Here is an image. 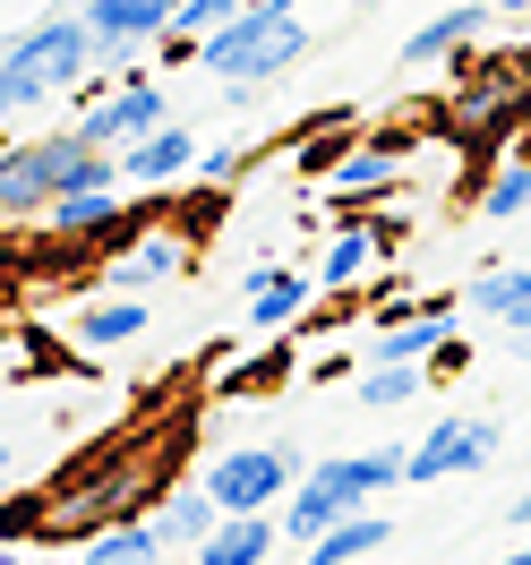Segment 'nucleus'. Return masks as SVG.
Returning a JSON list of instances; mask_svg holds the SVG:
<instances>
[{
    "label": "nucleus",
    "mask_w": 531,
    "mask_h": 565,
    "mask_svg": "<svg viewBox=\"0 0 531 565\" xmlns=\"http://www.w3.org/2000/svg\"><path fill=\"white\" fill-rule=\"evenodd\" d=\"M300 52H309V18H300V0H248L241 18H223L214 35H198V70L223 77L232 95H248V86L284 77Z\"/></svg>",
    "instance_id": "nucleus-1"
},
{
    "label": "nucleus",
    "mask_w": 531,
    "mask_h": 565,
    "mask_svg": "<svg viewBox=\"0 0 531 565\" xmlns=\"http://www.w3.org/2000/svg\"><path fill=\"white\" fill-rule=\"evenodd\" d=\"M300 480V455L291 446H232V455L206 462V489L223 514H275Z\"/></svg>",
    "instance_id": "nucleus-2"
},
{
    "label": "nucleus",
    "mask_w": 531,
    "mask_h": 565,
    "mask_svg": "<svg viewBox=\"0 0 531 565\" xmlns=\"http://www.w3.org/2000/svg\"><path fill=\"white\" fill-rule=\"evenodd\" d=\"M9 61L26 70V86H35V95L86 86V77H95V26H86V9H77V18H35L26 35L9 43Z\"/></svg>",
    "instance_id": "nucleus-3"
},
{
    "label": "nucleus",
    "mask_w": 531,
    "mask_h": 565,
    "mask_svg": "<svg viewBox=\"0 0 531 565\" xmlns=\"http://www.w3.org/2000/svg\"><path fill=\"white\" fill-rule=\"evenodd\" d=\"M180 18V0H86V26H95V70H129L138 43H163Z\"/></svg>",
    "instance_id": "nucleus-4"
},
{
    "label": "nucleus",
    "mask_w": 531,
    "mask_h": 565,
    "mask_svg": "<svg viewBox=\"0 0 531 565\" xmlns=\"http://www.w3.org/2000/svg\"><path fill=\"white\" fill-rule=\"evenodd\" d=\"M155 120H172V95H163L155 77H120L111 95H95V104L77 111V129H86L95 146H111V154H120L129 138H146Z\"/></svg>",
    "instance_id": "nucleus-5"
},
{
    "label": "nucleus",
    "mask_w": 531,
    "mask_h": 565,
    "mask_svg": "<svg viewBox=\"0 0 531 565\" xmlns=\"http://www.w3.org/2000/svg\"><path fill=\"white\" fill-rule=\"evenodd\" d=\"M43 232L70 241V248H95V241L120 248L138 232V214L120 206V180H111V189H70V198H52V206H43Z\"/></svg>",
    "instance_id": "nucleus-6"
},
{
    "label": "nucleus",
    "mask_w": 531,
    "mask_h": 565,
    "mask_svg": "<svg viewBox=\"0 0 531 565\" xmlns=\"http://www.w3.org/2000/svg\"><path fill=\"white\" fill-rule=\"evenodd\" d=\"M489 462H497V420L455 412L412 446V480H455V471H489Z\"/></svg>",
    "instance_id": "nucleus-7"
},
{
    "label": "nucleus",
    "mask_w": 531,
    "mask_h": 565,
    "mask_svg": "<svg viewBox=\"0 0 531 565\" xmlns=\"http://www.w3.org/2000/svg\"><path fill=\"white\" fill-rule=\"evenodd\" d=\"M189 172H198V138H189L180 120H155L146 138L120 146V180H129V189H180Z\"/></svg>",
    "instance_id": "nucleus-8"
},
{
    "label": "nucleus",
    "mask_w": 531,
    "mask_h": 565,
    "mask_svg": "<svg viewBox=\"0 0 531 565\" xmlns=\"http://www.w3.org/2000/svg\"><path fill=\"white\" fill-rule=\"evenodd\" d=\"M172 275H189V232H129V248L104 266V291H146Z\"/></svg>",
    "instance_id": "nucleus-9"
},
{
    "label": "nucleus",
    "mask_w": 531,
    "mask_h": 565,
    "mask_svg": "<svg viewBox=\"0 0 531 565\" xmlns=\"http://www.w3.org/2000/svg\"><path fill=\"white\" fill-rule=\"evenodd\" d=\"M394 180H403V138H369V146H343V163L326 172V198L360 206V198H386Z\"/></svg>",
    "instance_id": "nucleus-10"
},
{
    "label": "nucleus",
    "mask_w": 531,
    "mask_h": 565,
    "mask_svg": "<svg viewBox=\"0 0 531 565\" xmlns=\"http://www.w3.org/2000/svg\"><path fill=\"white\" fill-rule=\"evenodd\" d=\"M489 0H463V9H446V18H428V26H412L403 35V70H437V61H455V52H471V43L489 35Z\"/></svg>",
    "instance_id": "nucleus-11"
},
{
    "label": "nucleus",
    "mask_w": 531,
    "mask_h": 565,
    "mask_svg": "<svg viewBox=\"0 0 531 565\" xmlns=\"http://www.w3.org/2000/svg\"><path fill=\"white\" fill-rule=\"evenodd\" d=\"M309 291H326V282H309L300 266H257V275H248V326H266V334L291 326L309 309Z\"/></svg>",
    "instance_id": "nucleus-12"
},
{
    "label": "nucleus",
    "mask_w": 531,
    "mask_h": 565,
    "mask_svg": "<svg viewBox=\"0 0 531 565\" xmlns=\"http://www.w3.org/2000/svg\"><path fill=\"white\" fill-rule=\"evenodd\" d=\"M275 540H284L275 514H223V523L198 540V557L206 565H257V557H275Z\"/></svg>",
    "instance_id": "nucleus-13"
},
{
    "label": "nucleus",
    "mask_w": 531,
    "mask_h": 565,
    "mask_svg": "<svg viewBox=\"0 0 531 565\" xmlns=\"http://www.w3.org/2000/svg\"><path fill=\"white\" fill-rule=\"evenodd\" d=\"M77 557H86V565H155V557H163V531H155V514H120V523L86 531Z\"/></svg>",
    "instance_id": "nucleus-14"
},
{
    "label": "nucleus",
    "mask_w": 531,
    "mask_h": 565,
    "mask_svg": "<svg viewBox=\"0 0 531 565\" xmlns=\"http://www.w3.org/2000/svg\"><path fill=\"white\" fill-rule=\"evenodd\" d=\"M378 223H369V214H352V223H334V232H326V257H318V282L326 291H343V282H360L369 275V266H378Z\"/></svg>",
    "instance_id": "nucleus-15"
},
{
    "label": "nucleus",
    "mask_w": 531,
    "mask_h": 565,
    "mask_svg": "<svg viewBox=\"0 0 531 565\" xmlns=\"http://www.w3.org/2000/svg\"><path fill=\"white\" fill-rule=\"evenodd\" d=\"M386 540H394V523H386V514H369V505H352L343 523H326L318 540H309V565H352V557H378Z\"/></svg>",
    "instance_id": "nucleus-16"
},
{
    "label": "nucleus",
    "mask_w": 531,
    "mask_h": 565,
    "mask_svg": "<svg viewBox=\"0 0 531 565\" xmlns=\"http://www.w3.org/2000/svg\"><path fill=\"white\" fill-rule=\"evenodd\" d=\"M463 309L497 318L506 334H514V326H531V266H489V275L463 291Z\"/></svg>",
    "instance_id": "nucleus-17"
},
{
    "label": "nucleus",
    "mask_w": 531,
    "mask_h": 565,
    "mask_svg": "<svg viewBox=\"0 0 531 565\" xmlns=\"http://www.w3.org/2000/svg\"><path fill=\"white\" fill-rule=\"evenodd\" d=\"M214 523H223L214 489H172V497H155V531H163V548H198Z\"/></svg>",
    "instance_id": "nucleus-18"
},
{
    "label": "nucleus",
    "mask_w": 531,
    "mask_h": 565,
    "mask_svg": "<svg viewBox=\"0 0 531 565\" xmlns=\"http://www.w3.org/2000/svg\"><path fill=\"white\" fill-rule=\"evenodd\" d=\"M138 334H146V300H129V291H120V300H86V309H77V343H86V352L138 343Z\"/></svg>",
    "instance_id": "nucleus-19"
},
{
    "label": "nucleus",
    "mask_w": 531,
    "mask_h": 565,
    "mask_svg": "<svg viewBox=\"0 0 531 565\" xmlns=\"http://www.w3.org/2000/svg\"><path fill=\"white\" fill-rule=\"evenodd\" d=\"M421 377H428V360H369V369L352 377V394L369 403V412H394V403L421 394Z\"/></svg>",
    "instance_id": "nucleus-20"
},
{
    "label": "nucleus",
    "mask_w": 531,
    "mask_h": 565,
    "mask_svg": "<svg viewBox=\"0 0 531 565\" xmlns=\"http://www.w3.org/2000/svg\"><path fill=\"white\" fill-rule=\"evenodd\" d=\"M531 206V163H506V172L480 189V223H514Z\"/></svg>",
    "instance_id": "nucleus-21"
},
{
    "label": "nucleus",
    "mask_w": 531,
    "mask_h": 565,
    "mask_svg": "<svg viewBox=\"0 0 531 565\" xmlns=\"http://www.w3.org/2000/svg\"><path fill=\"white\" fill-rule=\"evenodd\" d=\"M291 360H300V352H291V343H275V352L257 360V369H232V377H223V394H257V386H284V377H291Z\"/></svg>",
    "instance_id": "nucleus-22"
},
{
    "label": "nucleus",
    "mask_w": 531,
    "mask_h": 565,
    "mask_svg": "<svg viewBox=\"0 0 531 565\" xmlns=\"http://www.w3.org/2000/svg\"><path fill=\"white\" fill-rule=\"evenodd\" d=\"M248 0H180V18H172V35H214L223 18H241Z\"/></svg>",
    "instance_id": "nucleus-23"
},
{
    "label": "nucleus",
    "mask_w": 531,
    "mask_h": 565,
    "mask_svg": "<svg viewBox=\"0 0 531 565\" xmlns=\"http://www.w3.org/2000/svg\"><path fill=\"white\" fill-rule=\"evenodd\" d=\"M198 189H232V180H241V146H198Z\"/></svg>",
    "instance_id": "nucleus-24"
},
{
    "label": "nucleus",
    "mask_w": 531,
    "mask_h": 565,
    "mask_svg": "<svg viewBox=\"0 0 531 565\" xmlns=\"http://www.w3.org/2000/svg\"><path fill=\"white\" fill-rule=\"evenodd\" d=\"M26 104H43V95L26 86V70H18L9 52H0V120H9V111H26Z\"/></svg>",
    "instance_id": "nucleus-25"
},
{
    "label": "nucleus",
    "mask_w": 531,
    "mask_h": 565,
    "mask_svg": "<svg viewBox=\"0 0 531 565\" xmlns=\"http://www.w3.org/2000/svg\"><path fill=\"white\" fill-rule=\"evenodd\" d=\"M18 275H26V257H18V248H0V309H9V291H18Z\"/></svg>",
    "instance_id": "nucleus-26"
},
{
    "label": "nucleus",
    "mask_w": 531,
    "mask_h": 565,
    "mask_svg": "<svg viewBox=\"0 0 531 565\" xmlns=\"http://www.w3.org/2000/svg\"><path fill=\"white\" fill-rule=\"evenodd\" d=\"M506 514H514V531H531V489L514 497V505H506Z\"/></svg>",
    "instance_id": "nucleus-27"
},
{
    "label": "nucleus",
    "mask_w": 531,
    "mask_h": 565,
    "mask_svg": "<svg viewBox=\"0 0 531 565\" xmlns=\"http://www.w3.org/2000/svg\"><path fill=\"white\" fill-rule=\"evenodd\" d=\"M497 18H531V0H489Z\"/></svg>",
    "instance_id": "nucleus-28"
},
{
    "label": "nucleus",
    "mask_w": 531,
    "mask_h": 565,
    "mask_svg": "<svg viewBox=\"0 0 531 565\" xmlns=\"http://www.w3.org/2000/svg\"><path fill=\"white\" fill-rule=\"evenodd\" d=\"M506 343H514V360H531V326H514V334H506Z\"/></svg>",
    "instance_id": "nucleus-29"
},
{
    "label": "nucleus",
    "mask_w": 531,
    "mask_h": 565,
    "mask_svg": "<svg viewBox=\"0 0 531 565\" xmlns=\"http://www.w3.org/2000/svg\"><path fill=\"white\" fill-rule=\"evenodd\" d=\"M523 565H531V540H523Z\"/></svg>",
    "instance_id": "nucleus-30"
},
{
    "label": "nucleus",
    "mask_w": 531,
    "mask_h": 565,
    "mask_svg": "<svg viewBox=\"0 0 531 565\" xmlns=\"http://www.w3.org/2000/svg\"><path fill=\"white\" fill-rule=\"evenodd\" d=\"M352 9H369V0H352Z\"/></svg>",
    "instance_id": "nucleus-31"
},
{
    "label": "nucleus",
    "mask_w": 531,
    "mask_h": 565,
    "mask_svg": "<svg viewBox=\"0 0 531 565\" xmlns=\"http://www.w3.org/2000/svg\"><path fill=\"white\" fill-rule=\"evenodd\" d=\"M0 386H9V377H0Z\"/></svg>",
    "instance_id": "nucleus-32"
}]
</instances>
